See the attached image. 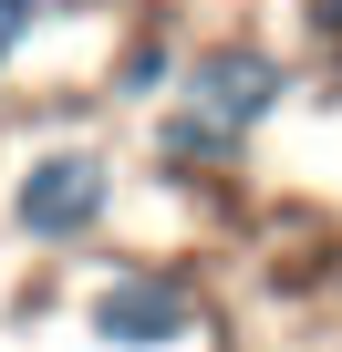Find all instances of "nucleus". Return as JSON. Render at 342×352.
Returning <instances> with one entry per match:
<instances>
[{
  "label": "nucleus",
  "mask_w": 342,
  "mask_h": 352,
  "mask_svg": "<svg viewBox=\"0 0 342 352\" xmlns=\"http://www.w3.org/2000/svg\"><path fill=\"white\" fill-rule=\"evenodd\" d=\"M290 94H301V73H290L280 42H259V32L187 42V52H177V83L156 94V104H166V114H156V166H166V176L249 166V145L290 114Z\"/></svg>",
  "instance_id": "obj_1"
},
{
  "label": "nucleus",
  "mask_w": 342,
  "mask_h": 352,
  "mask_svg": "<svg viewBox=\"0 0 342 352\" xmlns=\"http://www.w3.org/2000/svg\"><path fill=\"white\" fill-rule=\"evenodd\" d=\"M125 208V155L94 145V135H42L0 166V228L21 249H94Z\"/></svg>",
  "instance_id": "obj_2"
},
{
  "label": "nucleus",
  "mask_w": 342,
  "mask_h": 352,
  "mask_svg": "<svg viewBox=\"0 0 342 352\" xmlns=\"http://www.w3.org/2000/svg\"><path fill=\"white\" fill-rule=\"evenodd\" d=\"M73 342L83 352H208L218 311H208L197 270H177V259H94L73 290Z\"/></svg>",
  "instance_id": "obj_3"
},
{
  "label": "nucleus",
  "mask_w": 342,
  "mask_h": 352,
  "mask_svg": "<svg viewBox=\"0 0 342 352\" xmlns=\"http://www.w3.org/2000/svg\"><path fill=\"white\" fill-rule=\"evenodd\" d=\"M177 32H166V21H145L135 42H114V63H104V104H156L166 83H177Z\"/></svg>",
  "instance_id": "obj_4"
},
{
  "label": "nucleus",
  "mask_w": 342,
  "mask_h": 352,
  "mask_svg": "<svg viewBox=\"0 0 342 352\" xmlns=\"http://www.w3.org/2000/svg\"><path fill=\"white\" fill-rule=\"evenodd\" d=\"M42 21H52V0H0V83H11V73L32 63V42H42Z\"/></svg>",
  "instance_id": "obj_5"
}]
</instances>
